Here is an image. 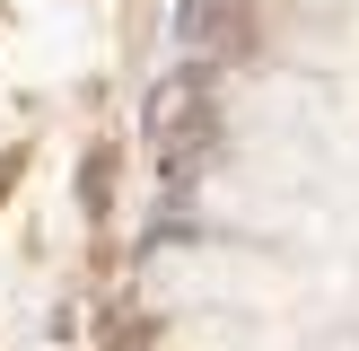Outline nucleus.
<instances>
[{
	"mask_svg": "<svg viewBox=\"0 0 359 351\" xmlns=\"http://www.w3.org/2000/svg\"><path fill=\"white\" fill-rule=\"evenodd\" d=\"M202 211L228 220L237 237H272V246H316V255L359 246L351 167H316V158H280V150H237V167L202 185Z\"/></svg>",
	"mask_w": 359,
	"mask_h": 351,
	"instance_id": "obj_1",
	"label": "nucleus"
},
{
	"mask_svg": "<svg viewBox=\"0 0 359 351\" xmlns=\"http://www.w3.org/2000/svg\"><path fill=\"white\" fill-rule=\"evenodd\" d=\"M140 298H149V307H167V316H193V307L290 316V307H307V263H280V255H263V246L202 237V246H167V255H149Z\"/></svg>",
	"mask_w": 359,
	"mask_h": 351,
	"instance_id": "obj_2",
	"label": "nucleus"
},
{
	"mask_svg": "<svg viewBox=\"0 0 359 351\" xmlns=\"http://www.w3.org/2000/svg\"><path fill=\"white\" fill-rule=\"evenodd\" d=\"M228 132H237V150H280V158H316V167H351L359 158L342 97L316 79H290V70H263V79L228 88Z\"/></svg>",
	"mask_w": 359,
	"mask_h": 351,
	"instance_id": "obj_3",
	"label": "nucleus"
},
{
	"mask_svg": "<svg viewBox=\"0 0 359 351\" xmlns=\"http://www.w3.org/2000/svg\"><path fill=\"white\" fill-rule=\"evenodd\" d=\"M167 351H298V333L255 307H193L167 325Z\"/></svg>",
	"mask_w": 359,
	"mask_h": 351,
	"instance_id": "obj_4",
	"label": "nucleus"
},
{
	"mask_svg": "<svg viewBox=\"0 0 359 351\" xmlns=\"http://www.w3.org/2000/svg\"><path fill=\"white\" fill-rule=\"evenodd\" d=\"M316 351H359V343H316Z\"/></svg>",
	"mask_w": 359,
	"mask_h": 351,
	"instance_id": "obj_5",
	"label": "nucleus"
}]
</instances>
